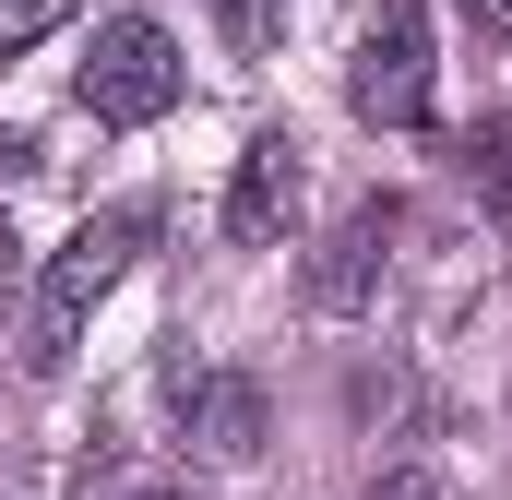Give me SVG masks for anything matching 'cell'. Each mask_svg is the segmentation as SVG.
<instances>
[{
	"instance_id": "cell-4",
	"label": "cell",
	"mask_w": 512,
	"mask_h": 500,
	"mask_svg": "<svg viewBox=\"0 0 512 500\" xmlns=\"http://www.w3.org/2000/svg\"><path fill=\"white\" fill-rule=\"evenodd\" d=\"M382 262H393V203H358L334 239L310 250V274H298V298L322 310V322H358L370 298H382Z\"/></svg>"
},
{
	"instance_id": "cell-9",
	"label": "cell",
	"mask_w": 512,
	"mask_h": 500,
	"mask_svg": "<svg viewBox=\"0 0 512 500\" xmlns=\"http://www.w3.org/2000/svg\"><path fill=\"white\" fill-rule=\"evenodd\" d=\"M370 500H453V489H441L429 465H393V477H382V489H370Z\"/></svg>"
},
{
	"instance_id": "cell-2",
	"label": "cell",
	"mask_w": 512,
	"mask_h": 500,
	"mask_svg": "<svg viewBox=\"0 0 512 500\" xmlns=\"http://www.w3.org/2000/svg\"><path fill=\"white\" fill-rule=\"evenodd\" d=\"M179 84H191V60H179V36H167L155 12H108V24H96V60L72 72L84 120H108V131L167 120V108H179Z\"/></svg>"
},
{
	"instance_id": "cell-13",
	"label": "cell",
	"mask_w": 512,
	"mask_h": 500,
	"mask_svg": "<svg viewBox=\"0 0 512 500\" xmlns=\"http://www.w3.org/2000/svg\"><path fill=\"white\" fill-rule=\"evenodd\" d=\"M143 500H191V489H143Z\"/></svg>"
},
{
	"instance_id": "cell-5",
	"label": "cell",
	"mask_w": 512,
	"mask_h": 500,
	"mask_svg": "<svg viewBox=\"0 0 512 500\" xmlns=\"http://www.w3.org/2000/svg\"><path fill=\"white\" fill-rule=\"evenodd\" d=\"M298 203H310V155H298L286 131H262L251 155H239V179H227V239L274 250L286 227H298Z\"/></svg>"
},
{
	"instance_id": "cell-6",
	"label": "cell",
	"mask_w": 512,
	"mask_h": 500,
	"mask_svg": "<svg viewBox=\"0 0 512 500\" xmlns=\"http://www.w3.org/2000/svg\"><path fill=\"white\" fill-rule=\"evenodd\" d=\"M262 429H274V405H262V381H251V370L191 381V441H203L215 465H251V453H262Z\"/></svg>"
},
{
	"instance_id": "cell-8",
	"label": "cell",
	"mask_w": 512,
	"mask_h": 500,
	"mask_svg": "<svg viewBox=\"0 0 512 500\" xmlns=\"http://www.w3.org/2000/svg\"><path fill=\"white\" fill-rule=\"evenodd\" d=\"M84 0H0V60H24V48H48L60 24H72Z\"/></svg>"
},
{
	"instance_id": "cell-7",
	"label": "cell",
	"mask_w": 512,
	"mask_h": 500,
	"mask_svg": "<svg viewBox=\"0 0 512 500\" xmlns=\"http://www.w3.org/2000/svg\"><path fill=\"white\" fill-rule=\"evenodd\" d=\"M465 179L489 191V227L512 239V120H477V131H465Z\"/></svg>"
},
{
	"instance_id": "cell-1",
	"label": "cell",
	"mask_w": 512,
	"mask_h": 500,
	"mask_svg": "<svg viewBox=\"0 0 512 500\" xmlns=\"http://www.w3.org/2000/svg\"><path fill=\"white\" fill-rule=\"evenodd\" d=\"M143 239H155V215H143V203H108V215H84L72 239L48 250V274H36V322H24V370H36V381L84 346V322L108 310V286L131 274Z\"/></svg>"
},
{
	"instance_id": "cell-12",
	"label": "cell",
	"mask_w": 512,
	"mask_h": 500,
	"mask_svg": "<svg viewBox=\"0 0 512 500\" xmlns=\"http://www.w3.org/2000/svg\"><path fill=\"white\" fill-rule=\"evenodd\" d=\"M477 12V36H512V0H465Z\"/></svg>"
},
{
	"instance_id": "cell-10",
	"label": "cell",
	"mask_w": 512,
	"mask_h": 500,
	"mask_svg": "<svg viewBox=\"0 0 512 500\" xmlns=\"http://www.w3.org/2000/svg\"><path fill=\"white\" fill-rule=\"evenodd\" d=\"M227 12H239V36H251V48L274 36V24H286V0H227Z\"/></svg>"
},
{
	"instance_id": "cell-3",
	"label": "cell",
	"mask_w": 512,
	"mask_h": 500,
	"mask_svg": "<svg viewBox=\"0 0 512 500\" xmlns=\"http://www.w3.org/2000/svg\"><path fill=\"white\" fill-rule=\"evenodd\" d=\"M346 96H358V120H382V131L429 120V12H417V0H382V12H370Z\"/></svg>"
},
{
	"instance_id": "cell-11",
	"label": "cell",
	"mask_w": 512,
	"mask_h": 500,
	"mask_svg": "<svg viewBox=\"0 0 512 500\" xmlns=\"http://www.w3.org/2000/svg\"><path fill=\"white\" fill-rule=\"evenodd\" d=\"M12 286H24V239L0 227V310H12Z\"/></svg>"
}]
</instances>
